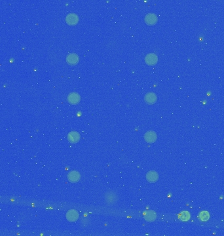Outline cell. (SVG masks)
Instances as JSON below:
<instances>
[{"instance_id": "cell-1", "label": "cell", "mask_w": 224, "mask_h": 236, "mask_svg": "<svg viewBox=\"0 0 224 236\" xmlns=\"http://www.w3.org/2000/svg\"><path fill=\"white\" fill-rule=\"evenodd\" d=\"M145 62L148 66H154L158 62V57L155 53H149L145 56Z\"/></svg>"}, {"instance_id": "cell-2", "label": "cell", "mask_w": 224, "mask_h": 236, "mask_svg": "<svg viewBox=\"0 0 224 236\" xmlns=\"http://www.w3.org/2000/svg\"><path fill=\"white\" fill-rule=\"evenodd\" d=\"M144 20L147 25L149 26H153L157 24V22L158 21V18L156 14L149 13L148 14H146Z\"/></svg>"}, {"instance_id": "cell-3", "label": "cell", "mask_w": 224, "mask_h": 236, "mask_svg": "<svg viewBox=\"0 0 224 236\" xmlns=\"http://www.w3.org/2000/svg\"><path fill=\"white\" fill-rule=\"evenodd\" d=\"M66 22L68 25H75L78 23L79 17L75 13H69L66 17Z\"/></svg>"}, {"instance_id": "cell-4", "label": "cell", "mask_w": 224, "mask_h": 236, "mask_svg": "<svg viewBox=\"0 0 224 236\" xmlns=\"http://www.w3.org/2000/svg\"><path fill=\"white\" fill-rule=\"evenodd\" d=\"M79 60V56L75 53H70L66 57V62L71 66H75L78 63Z\"/></svg>"}, {"instance_id": "cell-5", "label": "cell", "mask_w": 224, "mask_h": 236, "mask_svg": "<svg viewBox=\"0 0 224 236\" xmlns=\"http://www.w3.org/2000/svg\"><path fill=\"white\" fill-rule=\"evenodd\" d=\"M157 134L152 131H148L144 134V139L148 143H153L157 140Z\"/></svg>"}, {"instance_id": "cell-6", "label": "cell", "mask_w": 224, "mask_h": 236, "mask_svg": "<svg viewBox=\"0 0 224 236\" xmlns=\"http://www.w3.org/2000/svg\"><path fill=\"white\" fill-rule=\"evenodd\" d=\"M81 101L80 95L75 92H73L69 94L68 96V101L72 104H78Z\"/></svg>"}, {"instance_id": "cell-7", "label": "cell", "mask_w": 224, "mask_h": 236, "mask_svg": "<svg viewBox=\"0 0 224 236\" xmlns=\"http://www.w3.org/2000/svg\"><path fill=\"white\" fill-rule=\"evenodd\" d=\"M68 141L71 143L75 144L78 142L80 139V134L77 131H72L68 134Z\"/></svg>"}, {"instance_id": "cell-8", "label": "cell", "mask_w": 224, "mask_h": 236, "mask_svg": "<svg viewBox=\"0 0 224 236\" xmlns=\"http://www.w3.org/2000/svg\"><path fill=\"white\" fill-rule=\"evenodd\" d=\"M79 218V214L75 210H69L66 214V218L69 222H75Z\"/></svg>"}, {"instance_id": "cell-9", "label": "cell", "mask_w": 224, "mask_h": 236, "mask_svg": "<svg viewBox=\"0 0 224 236\" xmlns=\"http://www.w3.org/2000/svg\"><path fill=\"white\" fill-rule=\"evenodd\" d=\"M144 100L148 104H153L154 103L156 102L157 97L154 93H148L145 95Z\"/></svg>"}, {"instance_id": "cell-10", "label": "cell", "mask_w": 224, "mask_h": 236, "mask_svg": "<svg viewBox=\"0 0 224 236\" xmlns=\"http://www.w3.org/2000/svg\"><path fill=\"white\" fill-rule=\"evenodd\" d=\"M80 174L79 173L76 171H72L68 174V178L71 182H78L80 179Z\"/></svg>"}, {"instance_id": "cell-11", "label": "cell", "mask_w": 224, "mask_h": 236, "mask_svg": "<svg viewBox=\"0 0 224 236\" xmlns=\"http://www.w3.org/2000/svg\"><path fill=\"white\" fill-rule=\"evenodd\" d=\"M159 178V175L157 172L151 171L148 172L146 174V179L150 182H156Z\"/></svg>"}, {"instance_id": "cell-12", "label": "cell", "mask_w": 224, "mask_h": 236, "mask_svg": "<svg viewBox=\"0 0 224 236\" xmlns=\"http://www.w3.org/2000/svg\"><path fill=\"white\" fill-rule=\"evenodd\" d=\"M145 219L148 222H152L156 219V214L153 211H149L146 212L145 215Z\"/></svg>"}, {"instance_id": "cell-13", "label": "cell", "mask_w": 224, "mask_h": 236, "mask_svg": "<svg viewBox=\"0 0 224 236\" xmlns=\"http://www.w3.org/2000/svg\"><path fill=\"white\" fill-rule=\"evenodd\" d=\"M210 218V215L207 211H203L199 214V218L201 221H207V220L209 219Z\"/></svg>"}, {"instance_id": "cell-14", "label": "cell", "mask_w": 224, "mask_h": 236, "mask_svg": "<svg viewBox=\"0 0 224 236\" xmlns=\"http://www.w3.org/2000/svg\"><path fill=\"white\" fill-rule=\"evenodd\" d=\"M190 217L191 215L189 212L188 211H183L182 212H181L180 215V219L182 220V221H188V220H189Z\"/></svg>"}]
</instances>
